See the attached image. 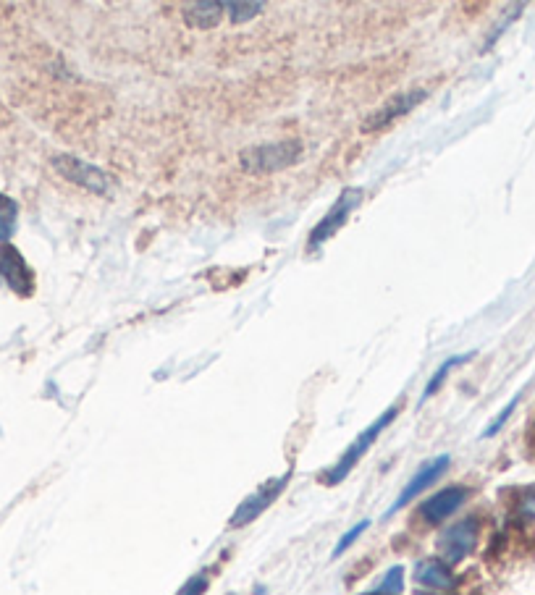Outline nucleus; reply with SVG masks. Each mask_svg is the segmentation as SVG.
<instances>
[{
  "label": "nucleus",
  "mask_w": 535,
  "mask_h": 595,
  "mask_svg": "<svg viewBox=\"0 0 535 595\" xmlns=\"http://www.w3.org/2000/svg\"><path fill=\"white\" fill-rule=\"evenodd\" d=\"M399 409H402V404H394V407L386 409V412H383V415L378 417L376 423L368 425V428L362 430L360 436L355 438V441L349 443V449L344 451V454H341L339 462H336L334 467L328 470V475H326V483L328 485H339L341 480L347 478L349 472L355 470L357 464H360V459L365 457V454H368L370 446H373V443L378 441V436H381L383 430L389 428V425L394 423V420H397Z\"/></svg>",
  "instance_id": "obj_1"
},
{
  "label": "nucleus",
  "mask_w": 535,
  "mask_h": 595,
  "mask_svg": "<svg viewBox=\"0 0 535 595\" xmlns=\"http://www.w3.org/2000/svg\"><path fill=\"white\" fill-rule=\"evenodd\" d=\"M302 155V145L297 139H281V142H271V145H258L244 150L242 168L250 173H273L281 168L297 163Z\"/></svg>",
  "instance_id": "obj_2"
},
{
  "label": "nucleus",
  "mask_w": 535,
  "mask_h": 595,
  "mask_svg": "<svg viewBox=\"0 0 535 595\" xmlns=\"http://www.w3.org/2000/svg\"><path fill=\"white\" fill-rule=\"evenodd\" d=\"M478 535H480V522L475 517H465L454 522L452 527H446L444 533L438 535L436 540V551L441 556L444 564H459L465 561L467 556L473 554L475 546H478Z\"/></svg>",
  "instance_id": "obj_3"
},
{
  "label": "nucleus",
  "mask_w": 535,
  "mask_h": 595,
  "mask_svg": "<svg viewBox=\"0 0 535 595\" xmlns=\"http://www.w3.org/2000/svg\"><path fill=\"white\" fill-rule=\"evenodd\" d=\"M360 202H362V189L360 187H347V189H344V192L339 194V200L331 205V210H328V213L320 218V223H315L313 234H310V239H307V250L315 252L320 244H326L331 236L339 234V231L344 229V223L349 221V215H352L357 208H360Z\"/></svg>",
  "instance_id": "obj_4"
},
{
  "label": "nucleus",
  "mask_w": 535,
  "mask_h": 595,
  "mask_svg": "<svg viewBox=\"0 0 535 595\" xmlns=\"http://www.w3.org/2000/svg\"><path fill=\"white\" fill-rule=\"evenodd\" d=\"M53 168L61 173L63 179L87 189V192L92 194H108V189H111L108 173L100 171V168L92 166V163H87V160L71 158V155H56V158H53Z\"/></svg>",
  "instance_id": "obj_5"
},
{
  "label": "nucleus",
  "mask_w": 535,
  "mask_h": 595,
  "mask_svg": "<svg viewBox=\"0 0 535 595\" xmlns=\"http://www.w3.org/2000/svg\"><path fill=\"white\" fill-rule=\"evenodd\" d=\"M289 480H292V470L286 472V475H281V478L271 480V483H265L260 491H255L252 496H247V499L239 504V509L234 512V517H231L229 525L231 527H244L250 525L252 519H258L260 514L268 509V506L273 504V501L284 493V488L289 485Z\"/></svg>",
  "instance_id": "obj_6"
},
{
  "label": "nucleus",
  "mask_w": 535,
  "mask_h": 595,
  "mask_svg": "<svg viewBox=\"0 0 535 595\" xmlns=\"http://www.w3.org/2000/svg\"><path fill=\"white\" fill-rule=\"evenodd\" d=\"M449 464H452L449 454H441V457L431 459V462H425L423 467L415 472V478H412L410 483L404 485V491L399 493V499L391 504V509L386 512V517H391V514L399 512V509H404V506L415 501V496H420L423 491H428V488H431V485L436 483V480L441 478L446 470H449Z\"/></svg>",
  "instance_id": "obj_7"
},
{
  "label": "nucleus",
  "mask_w": 535,
  "mask_h": 595,
  "mask_svg": "<svg viewBox=\"0 0 535 595\" xmlns=\"http://www.w3.org/2000/svg\"><path fill=\"white\" fill-rule=\"evenodd\" d=\"M423 100H425L423 90H415V92H407V95L391 97L389 103L381 105L376 113H370V116L365 118V124H362V132H381V129H386L391 121H397V118L407 116V113H410L415 105L423 103Z\"/></svg>",
  "instance_id": "obj_8"
},
{
  "label": "nucleus",
  "mask_w": 535,
  "mask_h": 595,
  "mask_svg": "<svg viewBox=\"0 0 535 595\" xmlns=\"http://www.w3.org/2000/svg\"><path fill=\"white\" fill-rule=\"evenodd\" d=\"M467 496H470V491H467L465 485H449V488L438 491L436 496H431V499L420 504V517H423L428 525H438V522H444L446 517H452L459 506L465 504Z\"/></svg>",
  "instance_id": "obj_9"
},
{
  "label": "nucleus",
  "mask_w": 535,
  "mask_h": 595,
  "mask_svg": "<svg viewBox=\"0 0 535 595\" xmlns=\"http://www.w3.org/2000/svg\"><path fill=\"white\" fill-rule=\"evenodd\" d=\"M0 278H3L16 294H21V297L32 294V284H35V281H32V270L27 268L24 257H21L11 244H3V247H0Z\"/></svg>",
  "instance_id": "obj_10"
},
{
  "label": "nucleus",
  "mask_w": 535,
  "mask_h": 595,
  "mask_svg": "<svg viewBox=\"0 0 535 595\" xmlns=\"http://www.w3.org/2000/svg\"><path fill=\"white\" fill-rule=\"evenodd\" d=\"M412 577H415L417 585L436 590V593H449V590L457 588V577L449 569V564H444L441 559H420L415 564Z\"/></svg>",
  "instance_id": "obj_11"
},
{
  "label": "nucleus",
  "mask_w": 535,
  "mask_h": 595,
  "mask_svg": "<svg viewBox=\"0 0 535 595\" xmlns=\"http://www.w3.org/2000/svg\"><path fill=\"white\" fill-rule=\"evenodd\" d=\"M184 21L195 29H213L223 16V3L218 0H195L181 8Z\"/></svg>",
  "instance_id": "obj_12"
},
{
  "label": "nucleus",
  "mask_w": 535,
  "mask_h": 595,
  "mask_svg": "<svg viewBox=\"0 0 535 595\" xmlns=\"http://www.w3.org/2000/svg\"><path fill=\"white\" fill-rule=\"evenodd\" d=\"M473 357H475V352L454 354V357H449V360L441 362V365H438L436 373H433L431 381H428V386H425V391H423V402H428V399H431V396L436 394L438 388L444 386V381H446V378H449V373H452L454 367L465 365V362H470V360H473Z\"/></svg>",
  "instance_id": "obj_13"
},
{
  "label": "nucleus",
  "mask_w": 535,
  "mask_h": 595,
  "mask_svg": "<svg viewBox=\"0 0 535 595\" xmlns=\"http://www.w3.org/2000/svg\"><path fill=\"white\" fill-rule=\"evenodd\" d=\"M16 221H19V208L16 202L6 194H0V242L8 244V239L14 236Z\"/></svg>",
  "instance_id": "obj_14"
},
{
  "label": "nucleus",
  "mask_w": 535,
  "mask_h": 595,
  "mask_svg": "<svg viewBox=\"0 0 535 595\" xmlns=\"http://www.w3.org/2000/svg\"><path fill=\"white\" fill-rule=\"evenodd\" d=\"M265 8V3H258V0H247V3H239V0H229V3H223V11L229 14V19L234 24H244V21L255 19Z\"/></svg>",
  "instance_id": "obj_15"
},
{
  "label": "nucleus",
  "mask_w": 535,
  "mask_h": 595,
  "mask_svg": "<svg viewBox=\"0 0 535 595\" xmlns=\"http://www.w3.org/2000/svg\"><path fill=\"white\" fill-rule=\"evenodd\" d=\"M404 593V567H391L383 580L378 582L376 595H402Z\"/></svg>",
  "instance_id": "obj_16"
},
{
  "label": "nucleus",
  "mask_w": 535,
  "mask_h": 595,
  "mask_svg": "<svg viewBox=\"0 0 535 595\" xmlns=\"http://www.w3.org/2000/svg\"><path fill=\"white\" fill-rule=\"evenodd\" d=\"M370 527V519H362V522H357L355 527H352V530H347V533L341 535V540L339 543H336V548H334V559H339L341 554H344V551H349V546H352V543H355L357 538H360L362 533H365V530H368Z\"/></svg>",
  "instance_id": "obj_17"
},
{
  "label": "nucleus",
  "mask_w": 535,
  "mask_h": 595,
  "mask_svg": "<svg viewBox=\"0 0 535 595\" xmlns=\"http://www.w3.org/2000/svg\"><path fill=\"white\" fill-rule=\"evenodd\" d=\"M520 396H522V394H517V396H515V399H512V402H509V404H507V407L501 409V415H499V417H496L494 423L488 425V428H486V430H483V438H491V436H496V433H499V430H501V428H504V423H507L509 417H512V412H515V407H517V404H520Z\"/></svg>",
  "instance_id": "obj_18"
},
{
  "label": "nucleus",
  "mask_w": 535,
  "mask_h": 595,
  "mask_svg": "<svg viewBox=\"0 0 535 595\" xmlns=\"http://www.w3.org/2000/svg\"><path fill=\"white\" fill-rule=\"evenodd\" d=\"M205 590H208V575H205V572H200V575L192 577V580H189L187 585L181 588L179 595H202Z\"/></svg>",
  "instance_id": "obj_19"
},
{
  "label": "nucleus",
  "mask_w": 535,
  "mask_h": 595,
  "mask_svg": "<svg viewBox=\"0 0 535 595\" xmlns=\"http://www.w3.org/2000/svg\"><path fill=\"white\" fill-rule=\"evenodd\" d=\"M368 595H376V593H368Z\"/></svg>",
  "instance_id": "obj_20"
}]
</instances>
